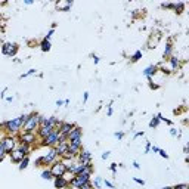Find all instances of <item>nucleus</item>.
I'll return each instance as SVG.
<instances>
[{
	"instance_id": "nucleus-25",
	"label": "nucleus",
	"mask_w": 189,
	"mask_h": 189,
	"mask_svg": "<svg viewBox=\"0 0 189 189\" xmlns=\"http://www.w3.org/2000/svg\"><path fill=\"white\" fill-rule=\"evenodd\" d=\"M139 59H142V50H136L133 55L130 56V61H132V62H137Z\"/></svg>"
},
{
	"instance_id": "nucleus-43",
	"label": "nucleus",
	"mask_w": 189,
	"mask_h": 189,
	"mask_svg": "<svg viewBox=\"0 0 189 189\" xmlns=\"http://www.w3.org/2000/svg\"><path fill=\"white\" fill-rule=\"evenodd\" d=\"M151 146H152V143L151 142H146V148H145V154H148L151 151Z\"/></svg>"
},
{
	"instance_id": "nucleus-53",
	"label": "nucleus",
	"mask_w": 189,
	"mask_h": 189,
	"mask_svg": "<svg viewBox=\"0 0 189 189\" xmlns=\"http://www.w3.org/2000/svg\"><path fill=\"white\" fill-rule=\"evenodd\" d=\"M161 189H173L171 186H165V188H161Z\"/></svg>"
},
{
	"instance_id": "nucleus-38",
	"label": "nucleus",
	"mask_w": 189,
	"mask_h": 189,
	"mask_svg": "<svg viewBox=\"0 0 189 189\" xmlns=\"http://www.w3.org/2000/svg\"><path fill=\"white\" fill-rule=\"evenodd\" d=\"M170 134L173 136V137H179V132H176V128H170Z\"/></svg>"
},
{
	"instance_id": "nucleus-30",
	"label": "nucleus",
	"mask_w": 189,
	"mask_h": 189,
	"mask_svg": "<svg viewBox=\"0 0 189 189\" xmlns=\"http://www.w3.org/2000/svg\"><path fill=\"white\" fill-rule=\"evenodd\" d=\"M183 7H185V5H183V3H179V5H176V6H174V11H176V13H182L183 12Z\"/></svg>"
},
{
	"instance_id": "nucleus-11",
	"label": "nucleus",
	"mask_w": 189,
	"mask_h": 189,
	"mask_svg": "<svg viewBox=\"0 0 189 189\" xmlns=\"http://www.w3.org/2000/svg\"><path fill=\"white\" fill-rule=\"evenodd\" d=\"M75 127V124L74 123H67V121H61V124H59V127H58V132H59V134L61 136H64V137H67L68 134L71 133V130Z\"/></svg>"
},
{
	"instance_id": "nucleus-12",
	"label": "nucleus",
	"mask_w": 189,
	"mask_h": 189,
	"mask_svg": "<svg viewBox=\"0 0 189 189\" xmlns=\"http://www.w3.org/2000/svg\"><path fill=\"white\" fill-rule=\"evenodd\" d=\"M18 52V46L15 43H5L2 46V53L6 56H15Z\"/></svg>"
},
{
	"instance_id": "nucleus-5",
	"label": "nucleus",
	"mask_w": 189,
	"mask_h": 189,
	"mask_svg": "<svg viewBox=\"0 0 189 189\" xmlns=\"http://www.w3.org/2000/svg\"><path fill=\"white\" fill-rule=\"evenodd\" d=\"M0 143L3 145L5 151H6L7 154L12 152L13 149H16V146H18V142H16V137H15V136H5V137H2V139H0Z\"/></svg>"
},
{
	"instance_id": "nucleus-18",
	"label": "nucleus",
	"mask_w": 189,
	"mask_h": 189,
	"mask_svg": "<svg viewBox=\"0 0 189 189\" xmlns=\"http://www.w3.org/2000/svg\"><path fill=\"white\" fill-rule=\"evenodd\" d=\"M9 157H11V160H12V163H18V164H19V163H21V160L24 158L25 155L19 152L18 149H13L12 152H9Z\"/></svg>"
},
{
	"instance_id": "nucleus-26",
	"label": "nucleus",
	"mask_w": 189,
	"mask_h": 189,
	"mask_svg": "<svg viewBox=\"0 0 189 189\" xmlns=\"http://www.w3.org/2000/svg\"><path fill=\"white\" fill-rule=\"evenodd\" d=\"M42 179H44V180H52V179H53V176H52V173H50L49 169H46V170L42 171Z\"/></svg>"
},
{
	"instance_id": "nucleus-16",
	"label": "nucleus",
	"mask_w": 189,
	"mask_h": 189,
	"mask_svg": "<svg viewBox=\"0 0 189 189\" xmlns=\"http://www.w3.org/2000/svg\"><path fill=\"white\" fill-rule=\"evenodd\" d=\"M53 185H55L56 189H65L70 186V182L64 176L61 177H53Z\"/></svg>"
},
{
	"instance_id": "nucleus-54",
	"label": "nucleus",
	"mask_w": 189,
	"mask_h": 189,
	"mask_svg": "<svg viewBox=\"0 0 189 189\" xmlns=\"http://www.w3.org/2000/svg\"><path fill=\"white\" fill-rule=\"evenodd\" d=\"M0 133H2V127H0Z\"/></svg>"
},
{
	"instance_id": "nucleus-7",
	"label": "nucleus",
	"mask_w": 189,
	"mask_h": 189,
	"mask_svg": "<svg viewBox=\"0 0 189 189\" xmlns=\"http://www.w3.org/2000/svg\"><path fill=\"white\" fill-rule=\"evenodd\" d=\"M59 158V155L56 154V149L55 148H50L47 152L42 155V161H43V165H52L53 163H56Z\"/></svg>"
},
{
	"instance_id": "nucleus-48",
	"label": "nucleus",
	"mask_w": 189,
	"mask_h": 189,
	"mask_svg": "<svg viewBox=\"0 0 189 189\" xmlns=\"http://www.w3.org/2000/svg\"><path fill=\"white\" fill-rule=\"evenodd\" d=\"M133 167H134V169H136V170H140V165L137 164L136 161H134V163H133Z\"/></svg>"
},
{
	"instance_id": "nucleus-51",
	"label": "nucleus",
	"mask_w": 189,
	"mask_h": 189,
	"mask_svg": "<svg viewBox=\"0 0 189 189\" xmlns=\"http://www.w3.org/2000/svg\"><path fill=\"white\" fill-rule=\"evenodd\" d=\"M108 115H112V108H111V105H110V106H108Z\"/></svg>"
},
{
	"instance_id": "nucleus-4",
	"label": "nucleus",
	"mask_w": 189,
	"mask_h": 189,
	"mask_svg": "<svg viewBox=\"0 0 189 189\" xmlns=\"http://www.w3.org/2000/svg\"><path fill=\"white\" fill-rule=\"evenodd\" d=\"M59 137H61V134H59V132H58V128H55L52 133L47 136V137H44V139H42V145H44V146H50V148H55L58 143H59Z\"/></svg>"
},
{
	"instance_id": "nucleus-23",
	"label": "nucleus",
	"mask_w": 189,
	"mask_h": 189,
	"mask_svg": "<svg viewBox=\"0 0 189 189\" xmlns=\"http://www.w3.org/2000/svg\"><path fill=\"white\" fill-rule=\"evenodd\" d=\"M40 49H42V52H49L50 50V42L49 40L43 38L42 43H40Z\"/></svg>"
},
{
	"instance_id": "nucleus-2",
	"label": "nucleus",
	"mask_w": 189,
	"mask_h": 189,
	"mask_svg": "<svg viewBox=\"0 0 189 189\" xmlns=\"http://www.w3.org/2000/svg\"><path fill=\"white\" fill-rule=\"evenodd\" d=\"M38 126H40V115L36 112H31V114H28V120L22 127L24 128L22 133H36Z\"/></svg>"
},
{
	"instance_id": "nucleus-34",
	"label": "nucleus",
	"mask_w": 189,
	"mask_h": 189,
	"mask_svg": "<svg viewBox=\"0 0 189 189\" xmlns=\"http://www.w3.org/2000/svg\"><path fill=\"white\" fill-rule=\"evenodd\" d=\"M174 6H176V5H174V3H167V5H161V7H164V9H174Z\"/></svg>"
},
{
	"instance_id": "nucleus-49",
	"label": "nucleus",
	"mask_w": 189,
	"mask_h": 189,
	"mask_svg": "<svg viewBox=\"0 0 189 189\" xmlns=\"http://www.w3.org/2000/svg\"><path fill=\"white\" fill-rule=\"evenodd\" d=\"M93 62H95V64H98V62H99V58L96 55H93Z\"/></svg>"
},
{
	"instance_id": "nucleus-42",
	"label": "nucleus",
	"mask_w": 189,
	"mask_h": 189,
	"mask_svg": "<svg viewBox=\"0 0 189 189\" xmlns=\"http://www.w3.org/2000/svg\"><path fill=\"white\" fill-rule=\"evenodd\" d=\"M34 164H36V167H40V165H43V161H42V157H38V158L36 160V163H34Z\"/></svg>"
},
{
	"instance_id": "nucleus-47",
	"label": "nucleus",
	"mask_w": 189,
	"mask_h": 189,
	"mask_svg": "<svg viewBox=\"0 0 189 189\" xmlns=\"http://www.w3.org/2000/svg\"><path fill=\"white\" fill-rule=\"evenodd\" d=\"M143 134H145L143 132H137V133L134 134V139H136V137H139V136H143Z\"/></svg>"
},
{
	"instance_id": "nucleus-39",
	"label": "nucleus",
	"mask_w": 189,
	"mask_h": 189,
	"mask_svg": "<svg viewBox=\"0 0 189 189\" xmlns=\"http://www.w3.org/2000/svg\"><path fill=\"white\" fill-rule=\"evenodd\" d=\"M104 185H105V186H108L110 189H115V186H114V185H112L110 180H104Z\"/></svg>"
},
{
	"instance_id": "nucleus-40",
	"label": "nucleus",
	"mask_w": 189,
	"mask_h": 189,
	"mask_svg": "<svg viewBox=\"0 0 189 189\" xmlns=\"http://www.w3.org/2000/svg\"><path fill=\"white\" fill-rule=\"evenodd\" d=\"M133 180H134L136 183H139V185H142V186L145 185V180H143V179H139V177H133Z\"/></svg>"
},
{
	"instance_id": "nucleus-27",
	"label": "nucleus",
	"mask_w": 189,
	"mask_h": 189,
	"mask_svg": "<svg viewBox=\"0 0 189 189\" xmlns=\"http://www.w3.org/2000/svg\"><path fill=\"white\" fill-rule=\"evenodd\" d=\"M160 123H161V121H160V118H158V117H157V115L152 117V120L149 121V127H151V128H157V127H158V124H160Z\"/></svg>"
},
{
	"instance_id": "nucleus-29",
	"label": "nucleus",
	"mask_w": 189,
	"mask_h": 189,
	"mask_svg": "<svg viewBox=\"0 0 189 189\" xmlns=\"http://www.w3.org/2000/svg\"><path fill=\"white\" fill-rule=\"evenodd\" d=\"M33 74H36V70H34V68H33V70H28L25 74H21V75H19V79H21V80L27 79V77H30V75H33Z\"/></svg>"
},
{
	"instance_id": "nucleus-46",
	"label": "nucleus",
	"mask_w": 189,
	"mask_h": 189,
	"mask_svg": "<svg viewBox=\"0 0 189 189\" xmlns=\"http://www.w3.org/2000/svg\"><path fill=\"white\" fill-rule=\"evenodd\" d=\"M87 99H89V93L84 92V96H83V102H87Z\"/></svg>"
},
{
	"instance_id": "nucleus-20",
	"label": "nucleus",
	"mask_w": 189,
	"mask_h": 189,
	"mask_svg": "<svg viewBox=\"0 0 189 189\" xmlns=\"http://www.w3.org/2000/svg\"><path fill=\"white\" fill-rule=\"evenodd\" d=\"M173 53V46H171V42H167V44H165V49H164V53H163V58L164 59H169L170 56Z\"/></svg>"
},
{
	"instance_id": "nucleus-9",
	"label": "nucleus",
	"mask_w": 189,
	"mask_h": 189,
	"mask_svg": "<svg viewBox=\"0 0 189 189\" xmlns=\"http://www.w3.org/2000/svg\"><path fill=\"white\" fill-rule=\"evenodd\" d=\"M37 133H21V136H19V143H25V145H28V146H31V145H34L37 142Z\"/></svg>"
},
{
	"instance_id": "nucleus-15",
	"label": "nucleus",
	"mask_w": 189,
	"mask_h": 189,
	"mask_svg": "<svg viewBox=\"0 0 189 189\" xmlns=\"http://www.w3.org/2000/svg\"><path fill=\"white\" fill-rule=\"evenodd\" d=\"M167 64H169V71H167V73H174L176 70L180 68V61L177 59L176 56H170V58L167 59Z\"/></svg>"
},
{
	"instance_id": "nucleus-37",
	"label": "nucleus",
	"mask_w": 189,
	"mask_h": 189,
	"mask_svg": "<svg viewBox=\"0 0 189 189\" xmlns=\"http://www.w3.org/2000/svg\"><path fill=\"white\" fill-rule=\"evenodd\" d=\"M53 33H55V30H53V28H50V30L47 31V36L44 37V38H46V40H49V42H50V37L53 36Z\"/></svg>"
},
{
	"instance_id": "nucleus-35",
	"label": "nucleus",
	"mask_w": 189,
	"mask_h": 189,
	"mask_svg": "<svg viewBox=\"0 0 189 189\" xmlns=\"http://www.w3.org/2000/svg\"><path fill=\"white\" fill-rule=\"evenodd\" d=\"M158 154H160V155H161V157H163V158H165V160L169 158V154L165 152L164 149H161V148H160V151H158Z\"/></svg>"
},
{
	"instance_id": "nucleus-33",
	"label": "nucleus",
	"mask_w": 189,
	"mask_h": 189,
	"mask_svg": "<svg viewBox=\"0 0 189 189\" xmlns=\"http://www.w3.org/2000/svg\"><path fill=\"white\" fill-rule=\"evenodd\" d=\"M79 189H93V185H92V182H87V183H84L83 186H80Z\"/></svg>"
},
{
	"instance_id": "nucleus-45",
	"label": "nucleus",
	"mask_w": 189,
	"mask_h": 189,
	"mask_svg": "<svg viewBox=\"0 0 189 189\" xmlns=\"http://www.w3.org/2000/svg\"><path fill=\"white\" fill-rule=\"evenodd\" d=\"M151 151H152L154 154H158V151H160V148H157V146H151Z\"/></svg>"
},
{
	"instance_id": "nucleus-41",
	"label": "nucleus",
	"mask_w": 189,
	"mask_h": 189,
	"mask_svg": "<svg viewBox=\"0 0 189 189\" xmlns=\"http://www.w3.org/2000/svg\"><path fill=\"white\" fill-rule=\"evenodd\" d=\"M114 136H115L117 139L120 140V139H123V137H124V133H123V132H117V133L114 134Z\"/></svg>"
},
{
	"instance_id": "nucleus-13",
	"label": "nucleus",
	"mask_w": 189,
	"mask_h": 189,
	"mask_svg": "<svg viewBox=\"0 0 189 189\" xmlns=\"http://www.w3.org/2000/svg\"><path fill=\"white\" fill-rule=\"evenodd\" d=\"M77 158H79V163L81 164H92V154L89 151H86V149H81L80 154L77 155Z\"/></svg>"
},
{
	"instance_id": "nucleus-28",
	"label": "nucleus",
	"mask_w": 189,
	"mask_h": 189,
	"mask_svg": "<svg viewBox=\"0 0 189 189\" xmlns=\"http://www.w3.org/2000/svg\"><path fill=\"white\" fill-rule=\"evenodd\" d=\"M102 183H104V180H102L101 177H96V179H95V182L92 183V185H93V188L101 189V188H102Z\"/></svg>"
},
{
	"instance_id": "nucleus-31",
	"label": "nucleus",
	"mask_w": 189,
	"mask_h": 189,
	"mask_svg": "<svg viewBox=\"0 0 189 189\" xmlns=\"http://www.w3.org/2000/svg\"><path fill=\"white\" fill-rule=\"evenodd\" d=\"M6 155H7V152L5 151V148H3V145L0 143V160H3L5 157H6Z\"/></svg>"
},
{
	"instance_id": "nucleus-14",
	"label": "nucleus",
	"mask_w": 189,
	"mask_h": 189,
	"mask_svg": "<svg viewBox=\"0 0 189 189\" xmlns=\"http://www.w3.org/2000/svg\"><path fill=\"white\" fill-rule=\"evenodd\" d=\"M81 137H83V128L79 127V126H75V127L71 130V133L67 136V140H68V142H71V140L81 139Z\"/></svg>"
},
{
	"instance_id": "nucleus-6",
	"label": "nucleus",
	"mask_w": 189,
	"mask_h": 189,
	"mask_svg": "<svg viewBox=\"0 0 189 189\" xmlns=\"http://www.w3.org/2000/svg\"><path fill=\"white\" fill-rule=\"evenodd\" d=\"M49 170L53 177H61V176H65L67 167L64 164V161H56V163H53V164L49 167Z\"/></svg>"
},
{
	"instance_id": "nucleus-1",
	"label": "nucleus",
	"mask_w": 189,
	"mask_h": 189,
	"mask_svg": "<svg viewBox=\"0 0 189 189\" xmlns=\"http://www.w3.org/2000/svg\"><path fill=\"white\" fill-rule=\"evenodd\" d=\"M28 120V114H24V115L18 117V118H12V120H9V121L3 123L0 127H2V132L6 134V136H15L16 133H19L22 127H24V124L27 123Z\"/></svg>"
},
{
	"instance_id": "nucleus-36",
	"label": "nucleus",
	"mask_w": 189,
	"mask_h": 189,
	"mask_svg": "<svg viewBox=\"0 0 189 189\" xmlns=\"http://www.w3.org/2000/svg\"><path fill=\"white\" fill-rule=\"evenodd\" d=\"M173 189H189V186L186 185V183H182V185H176Z\"/></svg>"
},
{
	"instance_id": "nucleus-24",
	"label": "nucleus",
	"mask_w": 189,
	"mask_h": 189,
	"mask_svg": "<svg viewBox=\"0 0 189 189\" xmlns=\"http://www.w3.org/2000/svg\"><path fill=\"white\" fill-rule=\"evenodd\" d=\"M28 164H30V158H28V157H24V158L21 160V163H19V170L21 171L25 170V169L28 167Z\"/></svg>"
},
{
	"instance_id": "nucleus-44",
	"label": "nucleus",
	"mask_w": 189,
	"mask_h": 189,
	"mask_svg": "<svg viewBox=\"0 0 189 189\" xmlns=\"http://www.w3.org/2000/svg\"><path fill=\"white\" fill-rule=\"evenodd\" d=\"M110 151H105V152L104 154H102V160H106V158H108V157H110Z\"/></svg>"
},
{
	"instance_id": "nucleus-21",
	"label": "nucleus",
	"mask_w": 189,
	"mask_h": 189,
	"mask_svg": "<svg viewBox=\"0 0 189 189\" xmlns=\"http://www.w3.org/2000/svg\"><path fill=\"white\" fill-rule=\"evenodd\" d=\"M16 149H18L21 154H24L25 157H28V154H30V151H31V148L28 146V145H25V143H18Z\"/></svg>"
},
{
	"instance_id": "nucleus-32",
	"label": "nucleus",
	"mask_w": 189,
	"mask_h": 189,
	"mask_svg": "<svg viewBox=\"0 0 189 189\" xmlns=\"http://www.w3.org/2000/svg\"><path fill=\"white\" fill-rule=\"evenodd\" d=\"M117 169H118V164H115V163H112L110 165V170L112 171V174H117Z\"/></svg>"
},
{
	"instance_id": "nucleus-17",
	"label": "nucleus",
	"mask_w": 189,
	"mask_h": 189,
	"mask_svg": "<svg viewBox=\"0 0 189 189\" xmlns=\"http://www.w3.org/2000/svg\"><path fill=\"white\" fill-rule=\"evenodd\" d=\"M56 149V154L59 155V157H62L64 154L67 152V149H68V140H64V142H59L58 145L55 146Z\"/></svg>"
},
{
	"instance_id": "nucleus-52",
	"label": "nucleus",
	"mask_w": 189,
	"mask_h": 189,
	"mask_svg": "<svg viewBox=\"0 0 189 189\" xmlns=\"http://www.w3.org/2000/svg\"><path fill=\"white\" fill-rule=\"evenodd\" d=\"M24 3H25V5H33V0H25Z\"/></svg>"
},
{
	"instance_id": "nucleus-3",
	"label": "nucleus",
	"mask_w": 189,
	"mask_h": 189,
	"mask_svg": "<svg viewBox=\"0 0 189 189\" xmlns=\"http://www.w3.org/2000/svg\"><path fill=\"white\" fill-rule=\"evenodd\" d=\"M90 176L92 173H89V171H84V173H80V174H75V176L70 180V185L71 186H74V188L79 189L80 186H83L84 183L90 182Z\"/></svg>"
},
{
	"instance_id": "nucleus-55",
	"label": "nucleus",
	"mask_w": 189,
	"mask_h": 189,
	"mask_svg": "<svg viewBox=\"0 0 189 189\" xmlns=\"http://www.w3.org/2000/svg\"><path fill=\"white\" fill-rule=\"evenodd\" d=\"M0 163H2V160H0Z\"/></svg>"
},
{
	"instance_id": "nucleus-8",
	"label": "nucleus",
	"mask_w": 189,
	"mask_h": 189,
	"mask_svg": "<svg viewBox=\"0 0 189 189\" xmlns=\"http://www.w3.org/2000/svg\"><path fill=\"white\" fill-rule=\"evenodd\" d=\"M81 145H83L81 139H75V140H71V142H68L67 152L70 154V155H73L74 158H77V155H79L80 151H81Z\"/></svg>"
},
{
	"instance_id": "nucleus-22",
	"label": "nucleus",
	"mask_w": 189,
	"mask_h": 189,
	"mask_svg": "<svg viewBox=\"0 0 189 189\" xmlns=\"http://www.w3.org/2000/svg\"><path fill=\"white\" fill-rule=\"evenodd\" d=\"M71 6H73V2H71V0H68L67 3H61V2H59V3L56 5V7H58L59 11H64V12L70 11V9H71Z\"/></svg>"
},
{
	"instance_id": "nucleus-19",
	"label": "nucleus",
	"mask_w": 189,
	"mask_h": 189,
	"mask_svg": "<svg viewBox=\"0 0 189 189\" xmlns=\"http://www.w3.org/2000/svg\"><path fill=\"white\" fill-rule=\"evenodd\" d=\"M157 71H158V65H149V67H146L145 70H143V75H145L146 79L148 77L152 79V75H155Z\"/></svg>"
},
{
	"instance_id": "nucleus-50",
	"label": "nucleus",
	"mask_w": 189,
	"mask_h": 189,
	"mask_svg": "<svg viewBox=\"0 0 189 189\" xmlns=\"http://www.w3.org/2000/svg\"><path fill=\"white\" fill-rule=\"evenodd\" d=\"M64 105V101H56V106H62Z\"/></svg>"
},
{
	"instance_id": "nucleus-10",
	"label": "nucleus",
	"mask_w": 189,
	"mask_h": 189,
	"mask_svg": "<svg viewBox=\"0 0 189 189\" xmlns=\"http://www.w3.org/2000/svg\"><path fill=\"white\" fill-rule=\"evenodd\" d=\"M55 130V127H52L50 124H42V126H38L37 128V137H40V139H44V137H47L52 132Z\"/></svg>"
}]
</instances>
